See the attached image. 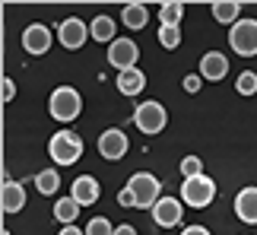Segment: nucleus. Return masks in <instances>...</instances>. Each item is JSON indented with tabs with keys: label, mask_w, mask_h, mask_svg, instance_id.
<instances>
[{
	"label": "nucleus",
	"mask_w": 257,
	"mask_h": 235,
	"mask_svg": "<svg viewBox=\"0 0 257 235\" xmlns=\"http://www.w3.org/2000/svg\"><path fill=\"white\" fill-rule=\"evenodd\" d=\"M150 213H153V219L159 222L162 229H175V226H181V219H184V200H178V197H172V194H165V197L156 203Z\"/></svg>",
	"instance_id": "nucleus-11"
},
{
	"label": "nucleus",
	"mask_w": 257,
	"mask_h": 235,
	"mask_svg": "<svg viewBox=\"0 0 257 235\" xmlns=\"http://www.w3.org/2000/svg\"><path fill=\"white\" fill-rule=\"evenodd\" d=\"M51 42H54V32L45 23H32V26L23 29V51L32 54V57L48 54L51 51Z\"/></svg>",
	"instance_id": "nucleus-9"
},
{
	"label": "nucleus",
	"mask_w": 257,
	"mask_h": 235,
	"mask_svg": "<svg viewBox=\"0 0 257 235\" xmlns=\"http://www.w3.org/2000/svg\"><path fill=\"white\" fill-rule=\"evenodd\" d=\"M13 99H16V83L7 76L4 80V102H13Z\"/></svg>",
	"instance_id": "nucleus-29"
},
{
	"label": "nucleus",
	"mask_w": 257,
	"mask_h": 235,
	"mask_svg": "<svg viewBox=\"0 0 257 235\" xmlns=\"http://www.w3.org/2000/svg\"><path fill=\"white\" fill-rule=\"evenodd\" d=\"M57 42H61L67 51H80L89 42V23H83L80 16H70L57 26Z\"/></svg>",
	"instance_id": "nucleus-10"
},
{
	"label": "nucleus",
	"mask_w": 257,
	"mask_h": 235,
	"mask_svg": "<svg viewBox=\"0 0 257 235\" xmlns=\"http://www.w3.org/2000/svg\"><path fill=\"white\" fill-rule=\"evenodd\" d=\"M159 45L175 51L178 45H181V29H172V26H159Z\"/></svg>",
	"instance_id": "nucleus-25"
},
{
	"label": "nucleus",
	"mask_w": 257,
	"mask_h": 235,
	"mask_svg": "<svg viewBox=\"0 0 257 235\" xmlns=\"http://www.w3.org/2000/svg\"><path fill=\"white\" fill-rule=\"evenodd\" d=\"M181 19H184V4H162L159 7V23L162 26L181 29Z\"/></svg>",
	"instance_id": "nucleus-22"
},
{
	"label": "nucleus",
	"mask_w": 257,
	"mask_h": 235,
	"mask_svg": "<svg viewBox=\"0 0 257 235\" xmlns=\"http://www.w3.org/2000/svg\"><path fill=\"white\" fill-rule=\"evenodd\" d=\"M178 169H181L184 178H200V175H206V172H203V159H200V156H184Z\"/></svg>",
	"instance_id": "nucleus-24"
},
{
	"label": "nucleus",
	"mask_w": 257,
	"mask_h": 235,
	"mask_svg": "<svg viewBox=\"0 0 257 235\" xmlns=\"http://www.w3.org/2000/svg\"><path fill=\"white\" fill-rule=\"evenodd\" d=\"M235 216L248 226H257V188H241L235 194Z\"/></svg>",
	"instance_id": "nucleus-15"
},
{
	"label": "nucleus",
	"mask_w": 257,
	"mask_h": 235,
	"mask_svg": "<svg viewBox=\"0 0 257 235\" xmlns=\"http://www.w3.org/2000/svg\"><path fill=\"white\" fill-rule=\"evenodd\" d=\"M181 86H184L187 95H197V92H200V86H203V76L200 73H187L184 80H181Z\"/></svg>",
	"instance_id": "nucleus-27"
},
{
	"label": "nucleus",
	"mask_w": 257,
	"mask_h": 235,
	"mask_svg": "<svg viewBox=\"0 0 257 235\" xmlns=\"http://www.w3.org/2000/svg\"><path fill=\"white\" fill-rule=\"evenodd\" d=\"M117 92L127 95V99H134V95H140L143 92V86H146V73L140 70V67H134V70H124V73H117Z\"/></svg>",
	"instance_id": "nucleus-17"
},
{
	"label": "nucleus",
	"mask_w": 257,
	"mask_h": 235,
	"mask_svg": "<svg viewBox=\"0 0 257 235\" xmlns=\"http://www.w3.org/2000/svg\"><path fill=\"white\" fill-rule=\"evenodd\" d=\"M229 45L238 57H257V19L244 16L229 29Z\"/></svg>",
	"instance_id": "nucleus-6"
},
{
	"label": "nucleus",
	"mask_w": 257,
	"mask_h": 235,
	"mask_svg": "<svg viewBox=\"0 0 257 235\" xmlns=\"http://www.w3.org/2000/svg\"><path fill=\"white\" fill-rule=\"evenodd\" d=\"M210 13L216 23H222V26H235V23H241V4H235V0H219V4H213L210 7Z\"/></svg>",
	"instance_id": "nucleus-19"
},
{
	"label": "nucleus",
	"mask_w": 257,
	"mask_h": 235,
	"mask_svg": "<svg viewBox=\"0 0 257 235\" xmlns=\"http://www.w3.org/2000/svg\"><path fill=\"white\" fill-rule=\"evenodd\" d=\"M4 235H13V232H7V229H4Z\"/></svg>",
	"instance_id": "nucleus-33"
},
{
	"label": "nucleus",
	"mask_w": 257,
	"mask_h": 235,
	"mask_svg": "<svg viewBox=\"0 0 257 235\" xmlns=\"http://www.w3.org/2000/svg\"><path fill=\"white\" fill-rule=\"evenodd\" d=\"M121 23H124V29H131V32H140V29L150 23V7L146 4H124Z\"/></svg>",
	"instance_id": "nucleus-18"
},
{
	"label": "nucleus",
	"mask_w": 257,
	"mask_h": 235,
	"mask_svg": "<svg viewBox=\"0 0 257 235\" xmlns=\"http://www.w3.org/2000/svg\"><path fill=\"white\" fill-rule=\"evenodd\" d=\"M86 235H114V226L105 216H92L86 222Z\"/></svg>",
	"instance_id": "nucleus-26"
},
{
	"label": "nucleus",
	"mask_w": 257,
	"mask_h": 235,
	"mask_svg": "<svg viewBox=\"0 0 257 235\" xmlns=\"http://www.w3.org/2000/svg\"><path fill=\"white\" fill-rule=\"evenodd\" d=\"M229 67H232V61L222 51H206L200 57V70H197V73H200L206 83H219V80L229 76Z\"/></svg>",
	"instance_id": "nucleus-13"
},
{
	"label": "nucleus",
	"mask_w": 257,
	"mask_h": 235,
	"mask_svg": "<svg viewBox=\"0 0 257 235\" xmlns=\"http://www.w3.org/2000/svg\"><path fill=\"white\" fill-rule=\"evenodd\" d=\"M57 188H61V172H57V169L48 165V169H42L35 175V191L42 194V197H54Z\"/></svg>",
	"instance_id": "nucleus-20"
},
{
	"label": "nucleus",
	"mask_w": 257,
	"mask_h": 235,
	"mask_svg": "<svg viewBox=\"0 0 257 235\" xmlns=\"http://www.w3.org/2000/svg\"><path fill=\"white\" fill-rule=\"evenodd\" d=\"M114 235H137V229L131 222H121V226H114Z\"/></svg>",
	"instance_id": "nucleus-31"
},
{
	"label": "nucleus",
	"mask_w": 257,
	"mask_h": 235,
	"mask_svg": "<svg viewBox=\"0 0 257 235\" xmlns=\"http://www.w3.org/2000/svg\"><path fill=\"white\" fill-rule=\"evenodd\" d=\"M70 197L80 203V207H92V203L102 197V184H98V178H92V175H80V178H73V184H70Z\"/></svg>",
	"instance_id": "nucleus-14"
},
{
	"label": "nucleus",
	"mask_w": 257,
	"mask_h": 235,
	"mask_svg": "<svg viewBox=\"0 0 257 235\" xmlns=\"http://www.w3.org/2000/svg\"><path fill=\"white\" fill-rule=\"evenodd\" d=\"M137 61H140V45H137L134 38H114V42L108 45V64H111L117 73L134 70Z\"/></svg>",
	"instance_id": "nucleus-7"
},
{
	"label": "nucleus",
	"mask_w": 257,
	"mask_h": 235,
	"mask_svg": "<svg viewBox=\"0 0 257 235\" xmlns=\"http://www.w3.org/2000/svg\"><path fill=\"white\" fill-rule=\"evenodd\" d=\"M57 235H86V229H80V226H61Z\"/></svg>",
	"instance_id": "nucleus-32"
},
{
	"label": "nucleus",
	"mask_w": 257,
	"mask_h": 235,
	"mask_svg": "<svg viewBox=\"0 0 257 235\" xmlns=\"http://www.w3.org/2000/svg\"><path fill=\"white\" fill-rule=\"evenodd\" d=\"M235 89H238V95H257V73L241 70L238 80H235Z\"/></svg>",
	"instance_id": "nucleus-23"
},
{
	"label": "nucleus",
	"mask_w": 257,
	"mask_h": 235,
	"mask_svg": "<svg viewBox=\"0 0 257 235\" xmlns=\"http://www.w3.org/2000/svg\"><path fill=\"white\" fill-rule=\"evenodd\" d=\"M127 188H131L134 197H137V210H153L156 203L165 197V194H162V181L156 178L153 172H134L131 181H127Z\"/></svg>",
	"instance_id": "nucleus-3"
},
{
	"label": "nucleus",
	"mask_w": 257,
	"mask_h": 235,
	"mask_svg": "<svg viewBox=\"0 0 257 235\" xmlns=\"http://www.w3.org/2000/svg\"><path fill=\"white\" fill-rule=\"evenodd\" d=\"M48 114L61 124H73L76 118L83 114V95L73 86H57V89L48 95Z\"/></svg>",
	"instance_id": "nucleus-1"
},
{
	"label": "nucleus",
	"mask_w": 257,
	"mask_h": 235,
	"mask_svg": "<svg viewBox=\"0 0 257 235\" xmlns=\"http://www.w3.org/2000/svg\"><path fill=\"white\" fill-rule=\"evenodd\" d=\"M80 203H76L70 194H67V197H61L54 203V219L61 222V226H76V216H80Z\"/></svg>",
	"instance_id": "nucleus-21"
},
{
	"label": "nucleus",
	"mask_w": 257,
	"mask_h": 235,
	"mask_svg": "<svg viewBox=\"0 0 257 235\" xmlns=\"http://www.w3.org/2000/svg\"><path fill=\"white\" fill-rule=\"evenodd\" d=\"M127 150H131V140H127V134L121 131V127H108V131L98 134V156L108 162H117L124 159Z\"/></svg>",
	"instance_id": "nucleus-8"
},
{
	"label": "nucleus",
	"mask_w": 257,
	"mask_h": 235,
	"mask_svg": "<svg viewBox=\"0 0 257 235\" xmlns=\"http://www.w3.org/2000/svg\"><path fill=\"white\" fill-rule=\"evenodd\" d=\"M181 235H213V232L206 229V226H184Z\"/></svg>",
	"instance_id": "nucleus-30"
},
{
	"label": "nucleus",
	"mask_w": 257,
	"mask_h": 235,
	"mask_svg": "<svg viewBox=\"0 0 257 235\" xmlns=\"http://www.w3.org/2000/svg\"><path fill=\"white\" fill-rule=\"evenodd\" d=\"M117 203H121V207H137V197H134V191L127 188V184L117 191Z\"/></svg>",
	"instance_id": "nucleus-28"
},
{
	"label": "nucleus",
	"mask_w": 257,
	"mask_h": 235,
	"mask_svg": "<svg viewBox=\"0 0 257 235\" xmlns=\"http://www.w3.org/2000/svg\"><path fill=\"white\" fill-rule=\"evenodd\" d=\"M80 156H83V137L67 131V127L48 140V159L54 165H73V162H80Z\"/></svg>",
	"instance_id": "nucleus-2"
},
{
	"label": "nucleus",
	"mask_w": 257,
	"mask_h": 235,
	"mask_svg": "<svg viewBox=\"0 0 257 235\" xmlns=\"http://www.w3.org/2000/svg\"><path fill=\"white\" fill-rule=\"evenodd\" d=\"M89 38L98 45H111L114 38H117V23L111 16H105V13H98L92 23H89Z\"/></svg>",
	"instance_id": "nucleus-16"
},
{
	"label": "nucleus",
	"mask_w": 257,
	"mask_h": 235,
	"mask_svg": "<svg viewBox=\"0 0 257 235\" xmlns=\"http://www.w3.org/2000/svg\"><path fill=\"white\" fill-rule=\"evenodd\" d=\"M134 124H137V131L146 134V137H156V134H162L165 131V124H169V111H165V105L162 102H140L134 108Z\"/></svg>",
	"instance_id": "nucleus-4"
},
{
	"label": "nucleus",
	"mask_w": 257,
	"mask_h": 235,
	"mask_svg": "<svg viewBox=\"0 0 257 235\" xmlns=\"http://www.w3.org/2000/svg\"><path fill=\"white\" fill-rule=\"evenodd\" d=\"M0 210H4V216L26 210V188L19 181H13L7 172H4V188H0Z\"/></svg>",
	"instance_id": "nucleus-12"
},
{
	"label": "nucleus",
	"mask_w": 257,
	"mask_h": 235,
	"mask_svg": "<svg viewBox=\"0 0 257 235\" xmlns=\"http://www.w3.org/2000/svg\"><path fill=\"white\" fill-rule=\"evenodd\" d=\"M181 200L184 207H194V210H203L216 200V181L210 175H200V178H184L181 184Z\"/></svg>",
	"instance_id": "nucleus-5"
}]
</instances>
